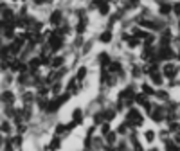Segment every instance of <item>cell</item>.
I'll return each instance as SVG.
<instances>
[{"label":"cell","instance_id":"obj_1","mask_svg":"<svg viewBox=\"0 0 180 151\" xmlns=\"http://www.w3.org/2000/svg\"><path fill=\"white\" fill-rule=\"evenodd\" d=\"M47 45H49L51 52H58L59 49H63V45H65V38L58 36V34H54V32H51V34H49V38H47Z\"/></svg>","mask_w":180,"mask_h":151},{"label":"cell","instance_id":"obj_2","mask_svg":"<svg viewBox=\"0 0 180 151\" xmlns=\"http://www.w3.org/2000/svg\"><path fill=\"white\" fill-rule=\"evenodd\" d=\"M49 22H51V25H54V29H56V27H59V25H61V22H63V11H59V9L52 11Z\"/></svg>","mask_w":180,"mask_h":151},{"label":"cell","instance_id":"obj_3","mask_svg":"<svg viewBox=\"0 0 180 151\" xmlns=\"http://www.w3.org/2000/svg\"><path fill=\"white\" fill-rule=\"evenodd\" d=\"M15 94H13L11 90H4L2 94H0V102H4L5 106H13V102H15Z\"/></svg>","mask_w":180,"mask_h":151},{"label":"cell","instance_id":"obj_4","mask_svg":"<svg viewBox=\"0 0 180 151\" xmlns=\"http://www.w3.org/2000/svg\"><path fill=\"white\" fill-rule=\"evenodd\" d=\"M65 65V56H56V58H51V68L52 70H58Z\"/></svg>","mask_w":180,"mask_h":151},{"label":"cell","instance_id":"obj_5","mask_svg":"<svg viewBox=\"0 0 180 151\" xmlns=\"http://www.w3.org/2000/svg\"><path fill=\"white\" fill-rule=\"evenodd\" d=\"M11 49H9V45H2L0 47V61H11Z\"/></svg>","mask_w":180,"mask_h":151},{"label":"cell","instance_id":"obj_6","mask_svg":"<svg viewBox=\"0 0 180 151\" xmlns=\"http://www.w3.org/2000/svg\"><path fill=\"white\" fill-rule=\"evenodd\" d=\"M59 148H61V139H59V137H52L51 142H49V146H47V149L49 151H58Z\"/></svg>","mask_w":180,"mask_h":151},{"label":"cell","instance_id":"obj_7","mask_svg":"<svg viewBox=\"0 0 180 151\" xmlns=\"http://www.w3.org/2000/svg\"><path fill=\"white\" fill-rule=\"evenodd\" d=\"M36 99V95L32 94V92H24L22 94V101H24V106H31L32 104V101Z\"/></svg>","mask_w":180,"mask_h":151},{"label":"cell","instance_id":"obj_8","mask_svg":"<svg viewBox=\"0 0 180 151\" xmlns=\"http://www.w3.org/2000/svg\"><path fill=\"white\" fill-rule=\"evenodd\" d=\"M164 76H166V78H169V79H173V78L177 76V67L168 63V65L164 67Z\"/></svg>","mask_w":180,"mask_h":151},{"label":"cell","instance_id":"obj_9","mask_svg":"<svg viewBox=\"0 0 180 151\" xmlns=\"http://www.w3.org/2000/svg\"><path fill=\"white\" fill-rule=\"evenodd\" d=\"M72 122H76V124H81L83 122V110L81 108H76L72 112Z\"/></svg>","mask_w":180,"mask_h":151},{"label":"cell","instance_id":"obj_10","mask_svg":"<svg viewBox=\"0 0 180 151\" xmlns=\"http://www.w3.org/2000/svg\"><path fill=\"white\" fill-rule=\"evenodd\" d=\"M97 61H99V65H101L103 68H104V67H108V65L112 63V59H110V56H108V54H106V52H101V54H99Z\"/></svg>","mask_w":180,"mask_h":151},{"label":"cell","instance_id":"obj_11","mask_svg":"<svg viewBox=\"0 0 180 151\" xmlns=\"http://www.w3.org/2000/svg\"><path fill=\"white\" fill-rule=\"evenodd\" d=\"M86 24H88V22H86V18H85V16L78 22V25H76V32L79 34V36H83V32L86 31Z\"/></svg>","mask_w":180,"mask_h":151},{"label":"cell","instance_id":"obj_12","mask_svg":"<svg viewBox=\"0 0 180 151\" xmlns=\"http://www.w3.org/2000/svg\"><path fill=\"white\" fill-rule=\"evenodd\" d=\"M94 5H96V7H99V13H101L103 16H106L110 13V5L106 4V2H96Z\"/></svg>","mask_w":180,"mask_h":151},{"label":"cell","instance_id":"obj_13","mask_svg":"<svg viewBox=\"0 0 180 151\" xmlns=\"http://www.w3.org/2000/svg\"><path fill=\"white\" fill-rule=\"evenodd\" d=\"M36 106L42 110V112H45L47 106H49V99L47 97H36Z\"/></svg>","mask_w":180,"mask_h":151},{"label":"cell","instance_id":"obj_14","mask_svg":"<svg viewBox=\"0 0 180 151\" xmlns=\"http://www.w3.org/2000/svg\"><path fill=\"white\" fill-rule=\"evenodd\" d=\"M86 72H88V68H86V67H79L78 72H76V76H74L76 81H83V79L86 78Z\"/></svg>","mask_w":180,"mask_h":151},{"label":"cell","instance_id":"obj_15","mask_svg":"<svg viewBox=\"0 0 180 151\" xmlns=\"http://www.w3.org/2000/svg\"><path fill=\"white\" fill-rule=\"evenodd\" d=\"M11 129H13V126H11V122L7 119L0 122V133H11Z\"/></svg>","mask_w":180,"mask_h":151},{"label":"cell","instance_id":"obj_16","mask_svg":"<svg viewBox=\"0 0 180 151\" xmlns=\"http://www.w3.org/2000/svg\"><path fill=\"white\" fill-rule=\"evenodd\" d=\"M99 42L101 43H110L112 42V31H104L99 34Z\"/></svg>","mask_w":180,"mask_h":151},{"label":"cell","instance_id":"obj_17","mask_svg":"<svg viewBox=\"0 0 180 151\" xmlns=\"http://www.w3.org/2000/svg\"><path fill=\"white\" fill-rule=\"evenodd\" d=\"M49 90L54 94V97H58V95H61V83L59 81H56V83H52V86L49 88Z\"/></svg>","mask_w":180,"mask_h":151},{"label":"cell","instance_id":"obj_18","mask_svg":"<svg viewBox=\"0 0 180 151\" xmlns=\"http://www.w3.org/2000/svg\"><path fill=\"white\" fill-rule=\"evenodd\" d=\"M158 58H162V59H171V58H175V52H173L171 49H162L160 51V56Z\"/></svg>","mask_w":180,"mask_h":151},{"label":"cell","instance_id":"obj_19","mask_svg":"<svg viewBox=\"0 0 180 151\" xmlns=\"http://www.w3.org/2000/svg\"><path fill=\"white\" fill-rule=\"evenodd\" d=\"M15 113H16V110L13 108V106H5L4 108V115H5V119H7V121L15 117Z\"/></svg>","mask_w":180,"mask_h":151},{"label":"cell","instance_id":"obj_20","mask_svg":"<svg viewBox=\"0 0 180 151\" xmlns=\"http://www.w3.org/2000/svg\"><path fill=\"white\" fill-rule=\"evenodd\" d=\"M114 117H115V110H104V112H103V119H104V122L112 121Z\"/></svg>","mask_w":180,"mask_h":151},{"label":"cell","instance_id":"obj_21","mask_svg":"<svg viewBox=\"0 0 180 151\" xmlns=\"http://www.w3.org/2000/svg\"><path fill=\"white\" fill-rule=\"evenodd\" d=\"M54 133H56V137H59V135H63V133H67V128H65V124H56V128H54Z\"/></svg>","mask_w":180,"mask_h":151},{"label":"cell","instance_id":"obj_22","mask_svg":"<svg viewBox=\"0 0 180 151\" xmlns=\"http://www.w3.org/2000/svg\"><path fill=\"white\" fill-rule=\"evenodd\" d=\"M115 133L114 131H110L108 135H104V139H106V144H108V146H112V144H115Z\"/></svg>","mask_w":180,"mask_h":151},{"label":"cell","instance_id":"obj_23","mask_svg":"<svg viewBox=\"0 0 180 151\" xmlns=\"http://www.w3.org/2000/svg\"><path fill=\"white\" fill-rule=\"evenodd\" d=\"M92 119H94V122H96V124H103V122H104V119H103V112H96Z\"/></svg>","mask_w":180,"mask_h":151},{"label":"cell","instance_id":"obj_24","mask_svg":"<svg viewBox=\"0 0 180 151\" xmlns=\"http://www.w3.org/2000/svg\"><path fill=\"white\" fill-rule=\"evenodd\" d=\"M151 79H153V83H157V85H160V83H162V76L158 74V72L151 74Z\"/></svg>","mask_w":180,"mask_h":151},{"label":"cell","instance_id":"obj_25","mask_svg":"<svg viewBox=\"0 0 180 151\" xmlns=\"http://www.w3.org/2000/svg\"><path fill=\"white\" fill-rule=\"evenodd\" d=\"M169 11H171V5L169 4H160V13H162V15H168Z\"/></svg>","mask_w":180,"mask_h":151},{"label":"cell","instance_id":"obj_26","mask_svg":"<svg viewBox=\"0 0 180 151\" xmlns=\"http://www.w3.org/2000/svg\"><path fill=\"white\" fill-rule=\"evenodd\" d=\"M101 133L103 135H108L110 133V124H108V122H103V124H101Z\"/></svg>","mask_w":180,"mask_h":151},{"label":"cell","instance_id":"obj_27","mask_svg":"<svg viewBox=\"0 0 180 151\" xmlns=\"http://www.w3.org/2000/svg\"><path fill=\"white\" fill-rule=\"evenodd\" d=\"M16 128H18V135H22V133H25V131H27V126H25V122H22V124H18Z\"/></svg>","mask_w":180,"mask_h":151},{"label":"cell","instance_id":"obj_28","mask_svg":"<svg viewBox=\"0 0 180 151\" xmlns=\"http://www.w3.org/2000/svg\"><path fill=\"white\" fill-rule=\"evenodd\" d=\"M83 42H85L83 36H78V38H76V42H74V47H81V45H83Z\"/></svg>","mask_w":180,"mask_h":151},{"label":"cell","instance_id":"obj_29","mask_svg":"<svg viewBox=\"0 0 180 151\" xmlns=\"http://www.w3.org/2000/svg\"><path fill=\"white\" fill-rule=\"evenodd\" d=\"M155 95H157V97H160V99H166V97H168V92L160 90V92H155Z\"/></svg>","mask_w":180,"mask_h":151},{"label":"cell","instance_id":"obj_30","mask_svg":"<svg viewBox=\"0 0 180 151\" xmlns=\"http://www.w3.org/2000/svg\"><path fill=\"white\" fill-rule=\"evenodd\" d=\"M142 90H144V94H148V95H151V94H155V90H151V88H150L148 85H144V86H142Z\"/></svg>","mask_w":180,"mask_h":151},{"label":"cell","instance_id":"obj_31","mask_svg":"<svg viewBox=\"0 0 180 151\" xmlns=\"http://www.w3.org/2000/svg\"><path fill=\"white\" fill-rule=\"evenodd\" d=\"M126 126H128L126 122H124V124H121V126H119V129H117V133H119V135H123V133L126 131Z\"/></svg>","mask_w":180,"mask_h":151},{"label":"cell","instance_id":"obj_32","mask_svg":"<svg viewBox=\"0 0 180 151\" xmlns=\"http://www.w3.org/2000/svg\"><path fill=\"white\" fill-rule=\"evenodd\" d=\"M139 45V38H130V47H137Z\"/></svg>","mask_w":180,"mask_h":151},{"label":"cell","instance_id":"obj_33","mask_svg":"<svg viewBox=\"0 0 180 151\" xmlns=\"http://www.w3.org/2000/svg\"><path fill=\"white\" fill-rule=\"evenodd\" d=\"M90 49H92V42H88V43H86V45L83 47V52H88Z\"/></svg>","mask_w":180,"mask_h":151},{"label":"cell","instance_id":"obj_34","mask_svg":"<svg viewBox=\"0 0 180 151\" xmlns=\"http://www.w3.org/2000/svg\"><path fill=\"white\" fill-rule=\"evenodd\" d=\"M153 137H155V133H153V131H148V133H146V139H148L150 142L153 140Z\"/></svg>","mask_w":180,"mask_h":151},{"label":"cell","instance_id":"obj_35","mask_svg":"<svg viewBox=\"0 0 180 151\" xmlns=\"http://www.w3.org/2000/svg\"><path fill=\"white\" fill-rule=\"evenodd\" d=\"M168 151H178V149H177L175 144H171V142H169V144H168Z\"/></svg>","mask_w":180,"mask_h":151},{"label":"cell","instance_id":"obj_36","mask_svg":"<svg viewBox=\"0 0 180 151\" xmlns=\"http://www.w3.org/2000/svg\"><path fill=\"white\" fill-rule=\"evenodd\" d=\"M175 15H180V4L175 5Z\"/></svg>","mask_w":180,"mask_h":151},{"label":"cell","instance_id":"obj_37","mask_svg":"<svg viewBox=\"0 0 180 151\" xmlns=\"http://www.w3.org/2000/svg\"><path fill=\"white\" fill-rule=\"evenodd\" d=\"M139 74H141V72H139V68L135 67V68H133V76H135V78H137V76H139Z\"/></svg>","mask_w":180,"mask_h":151},{"label":"cell","instance_id":"obj_38","mask_svg":"<svg viewBox=\"0 0 180 151\" xmlns=\"http://www.w3.org/2000/svg\"><path fill=\"white\" fill-rule=\"evenodd\" d=\"M4 146V137H2V133H0V148Z\"/></svg>","mask_w":180,"mask_h":151},{"label":"cell","instance_id":"obj_39","mask_svg":"<svg viewBox=\"0 0 180 151\" xmlns=\"http://www.w3.org/2000/svg\"><path fill=\"white\" fill-rule=\"evenodd\" d=\"M0 47H2V38H0Z\"/></svg>","mask_w":180,"mask_h":151},{"label":"cell","instance_id":"obj_40","mask_svg":"<svg viewBox=\"0 0 180 151\" xmlns=\"http://www.w3.org/2000/svg\"><path fill=\"white\" fill-rule=\"evenodd\" d=\"M178 58H180V54H178Z\"/></svg>","mask_w":180,"mask_h":151},{"label":"cell","instance_id":"obj_41","mask_svg":"<svg viewBox=\"0 0 180 151\" xmlns=\"http://www.w3.org/2000/svg\"><path fill=\"white\" fill-rule=\"evenodd\" d=\"M178 27H180V24H178Z\"/></svg>","mask_w":180,"mask_h":151}]
</instances>
